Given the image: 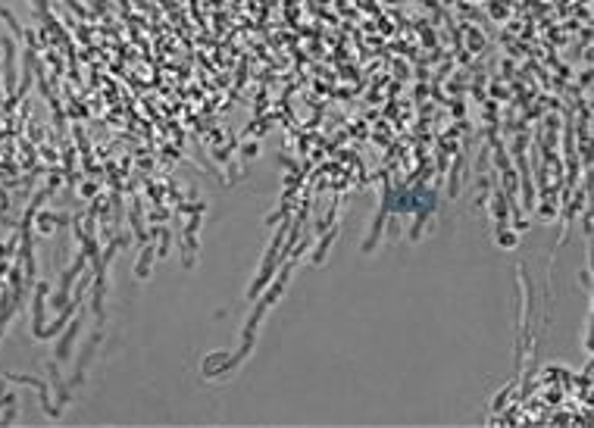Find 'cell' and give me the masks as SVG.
Returning <instances> with one entry per match:
<instances>
[{
	"label": "cell",
	"instance_id": "cell-1",
	"mask_svg": "<svg viewBox=\"0 0 594 428\" xmlns=\"http://www.w3.org/2000/svg\"><path fill=\"white\" fill-rule=\"evenodd\" d=\"M0 47H4V63H6V91H13V85H16V75H13V37H4L0 41Z\"/></svg>",
	"mask_w": 594,
	"mask_h": 428
},
{
	"label": "cell",
	"instance_id": "cell-2",
	"mask_svg": "<svg viewBox=\"0 0 594 428\" xmlns=\"http://www.w3.org/2000/svg\"><path fill=\"white\" fill-rule=\"evenodd\" d=\"M75 335H79V325H72L69 332H66L63 337H59V344H57V363H59V359H66V357H69V347H72Z\"/></svg>",
	"mask_w": 594,
	"mask_h": 428
}]
</instances>
